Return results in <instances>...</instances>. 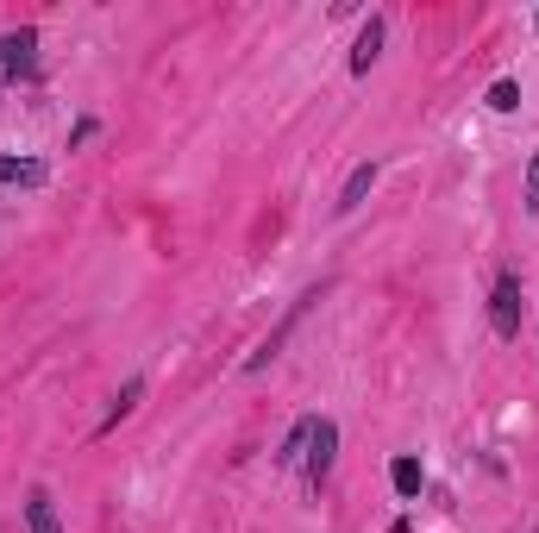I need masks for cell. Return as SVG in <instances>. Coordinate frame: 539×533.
I'll use <instances>...</instances> for the list:
<instances>
[{"instance_id": "6da1fadb", "label": "cell", "mask_w": 539, "mask_h": 533, "mask_svg": "<svg viewBox=\"0 0 539 533\" xmlns=\"http://www.w3.org/2000/svg\"><path fill=\"white\" fill-rule=\"evenodd\" d=\"M32 63H38V32H32V26H19V32L0 38V82L32 76Z\"/></svg>"}, {"instance_id": "7a4b0ae2", "label": "cell", "mask_w": 539, "mask_h": 533, "mask_svg": "<svg viewBox=\"0 0 539 533\" xmlns=\"http://www.w3.org/2000/svg\"><path fill=\"white\" fill-rule=\"evenodd\" d=\"M333 458H339V427H333V421H314L308 458H301V471H308V483H314V490H320L326 477H333Z\"/></svg>"}, {"instance_id": "3957f363", "label": "cell", "mask_w": 539, "mask_h": 533, "mask_svg": "<svg viewBox=\"0 0 539 533\" xmlns=\"http://www.w3.org/2000/svg\"><path fill=\"white\" fill-rule=\"evenodd\" d=\"M489 320H496L502 339L521 333V276H502L496 283V295H489Z\"/></svg>"}, {"instance_id": "277c9868", "label": "cell", "mask_w": 539, "mask_h": 533, "mask_svg": "<svg viewBox=\"0 0 539 533\" xmlns=\"http://www.w3.org/2000/svg\"><path fill=\"white\" fill-rule=\"evenodd\" d=\"M383 57V19L370 13L364 19V32H358V44H351V76H370V63Z\"/></svg>"}, {"instance_id": "5b68a950", "label": "cell", "mask_w": 539, "mask_h": 533, "mask_svg": "<svg viewBox=\"0 0 539 533\" xmlns=\"http://www.w3.org/2000/svg\"><path fill=\"white\" fill-rule=\"evenodd\" d=\"M26 527H32V533H63V521H57V502H51V490H32V496H26Z\"/></svg>"}, {"instance_id": "8992f818", "label": "cell", "mask_w": 539, "mask_h": 533, "mask_svg": "<svg viewBox=\"0 0 539 533\" xmlns=\"http://www.w3.org/2000/svg\"><path fill=\"white\" fill-rule=\"evenodd\" d=\"M138 402H145V383H138V377H132V383L120 389V396H113V408H107V421L95 427V439H107V433H113V427H120V421H126V414L138 408Z\"/></svg>"}, {"instance_id": "52a82bcc", "label": "cell", "mask_w": 539, "mask_h": 533, "mask_svg": "<svg viewBox=\"0 0 539 533\" xmlns=\"http://www.w3.org/2000/svg\"><path fill=\"white\" fill-rule=\"evenodd\" d=\"M370 182H377V164H358V170L345 176V189H339V201H333V207H339V214H351V207H358V201L370 195Z\"/></svg>"}, {"instance_id": "ba28073f", "label": "cell", "mask_w": 539, "mask_h": 533, "mask_svg": "<svg viewBox=\"0 0 539 533\" xmlns=\"http://www.w3.org/2000/svg\"><path fill=\"white\" fill-rule=\"evenodd\" d=\"M0 182H19V189H38V182H44V164H32V157H0Z\"/></svg>"}, {"instance_id": "9c48e42d", "label": "cell", "mask_w": 539, "mask_h": 533, "mask_svg": "<svg viewBox=\"0 0 539 533\" xmlns=\"http://www.w3.org/2000/svg\"><path fill=\"white\" fill-rule=\"evenodd\" d=\"M389 483H395V496H420L427 471H420V458H395V465H389Z\"/></svg>"}, {"instance_id": "30bf717a", "label": "cell", "mask_w": 539, "mask_h": 533, "mask_svg": "<svg viewBox=\"0 0 539 533\" xmlns=\"http://www.w3.org/2000/svg\"><path fill=\"white\" fill-rule=\"evenodd\" d=\"M308 439H314V421H295V433L283 439V452H276V458H283V465H301V458H308Z\"/></svg>"}, {"instance_id": "8fae6325", "label": "cell", "mask_w": 539, "mask_h": 533, "mask_svg": "<svg viewBox=\"0 0 539 533\" xmlns=\"http://www.w3.org/2000/svg\"><path fill=\"white\" fill-rule=\"evenodd\" d=\"M489 107H496V113H514V107H521V82L502 76L496 88H489Z\"/></svg>"}, {"instance_id": "7c38bea8", "label": "cell", "mask_w": 539, "mask_h": 533, "mask_svg": "<svg viewBox=\"0 0 539 533\" xmlns=\"http://www.w3.org/2000/svg\"><path fill=\"white\" fill-rule=\"evenodd\" d=\"M527 207H539V151H533V164H527Z\"/></svg>"}]
</instances>
